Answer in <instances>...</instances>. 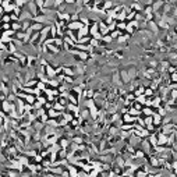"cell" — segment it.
<instances>
[{
	"label": "cell",
	"mask_w": 177,
	"mask_h": 177,
	"mask_svg": "<svg viewBox=\"0 0 177 177\" xmlns=\"http://www.w3.org/2000/svg\"><path fill=\"white\" fill-rule=\"evenodd\" d=\"M82 27H84V22L81 21V20H78V21H70V22H69V29H71V31H80Z\"/></svg>",
	"instance_id": "cell-1"
},
{
	"label": "cell",
	"mask_w": 177,
	"mask_h": 177,
	"mask_svg": "<svg viewBox=\"0 0 177 177\" xmlns=\"http://www.w3.org/2000/svg\"><path fill=\"white\" fill-rule=\"evenodd\" d=\"M148 29L149 31H152L153 32V35H158L159 34V25H158V22L155 21V20H151V21H148Z\"/></svg>",
	"instance_id": "cell-2"
},
{
	"label": "cell",
	"mask_w": 177,
	"mask_h": 177,
	"mask_svg": "<svg viewBox=\"0 0 177 177\" xmlns=\"http://www.w3.org/2000/svg\"><path fill=\"white\" fill-rule=\"evenodd\" d=\"M118 73H120V77H121V80H123L124 85L128 84L130 81H131V78H130V75H128V70H120Z\"/></svg>",
	"instance_id": "cell-3"
},
{
	"label": "cell",
	"mask_w": 177,
	"mask_h": 177,
	"mask_svg": "<svg viewBox=\"0 0 177 177\" xmlns=\"http://www.w3.org/2000/svg\"><path fill=\"white\" fill-rule=\"evenodd\" d=\"M34 18V14L31 11H22L21 14H20V21H25V20H32Z\"/></svg>",
	"instance_id": "cell-4"
},
{
	"label": "cell",
	"mask_w": 177,
	"mask_h": 177,
	"mask_svg": "<svg viewBox=\"0 0 177 177\" xmlns=\"http://www.w3.org/2000/svg\"><path fill=\"white\" fill-rule=\"evenodd\" d=\"M45 27H46V25L42 24V22H34V21H32V25H31V28H32L34 32H41Z\"/></svg>",
	"instance_id": "cell-5"
},
{
	"label": "cell",
	"mask_w": 177,
	"mask_h": 177,
	"mask_svg": "<svg viewBox=\"0 0 177 177\" xmlns=\"http://www.w3.org/2000/svg\"><path fill=\"white\" fill-rule=\"evenodd\" d=\"M95 93H96V92L93 91V89H84V91H82V98H84V99L95 98Z\"/></svg>",
	"instance_id": "cell-6"
},
{
	"label": "cell",
	"mask_w": 177,
	"mask_h": 177,
	"mask_svg": "<svg viewBox=\"0 0 177 177\" xmlns=\"http://www.w3.org/2000/svg\"><path fill=\"white\" fill-rule=\"evenodd\" d=\"M128 75H130V78H131V81L137 80V75H138V71H137V69H135V67H131V69H128Z\"/></svg>",
	"instance_id": "cell-7"
},
{
	"label": "cell",
	"mask_w": 177,
	"mask_h": 177,
	"mask_svg": "<svg viewBox=\"0 0 177 177\" xmlns=\"http://www.w3.org/2000/svg\"><path fill=\"white\" fill-rule=\"evenodd\" d=\"M59 144L61 148H64V149H67L69 146H70V140L69 138H60L59 140Z\"/></svg>",
	"instance_id": "cell-8"
},
{
	"label": "cell",
	"mask_w": 177,
	"mask_h": 177,
	"mask_svg": "<svg viewBox=\"0 0 177 177\" xmlns=\"http://www.w3.org/2000/svg\"><path fill=\"white\" fill-rule=\"evenodd\" d=\"M1 28H3V31L11 29V22H1Z\"/></svg>",
	"instance_id": "cell-9"
},
{
	"label": "cell",
	"mask_w": 177,
	"mask_h": 177,
	"mask_svg": "<svg viewBox=\"0 0 177 177\" xmlns=\"http://www.w3.org/2000/svg\"><path fill=\"white\" fill-rule=\"evenodd\" d=\"M153 91H155V89H152V88H146V89H145V96L146 98H149V96H152V95H153Z\"/></svg>",
	"instance_id": "cell-10"
},
{
	"label": "cell",
	"mask_w": 177,
	"mask_h": 177,
	"mask_svg": "<svg viewBox=\"0 0 177 177\" xmlns=\"http://www.w3.org/2000/svg\"><path fill=\"white\" fill-rule=\"evenodd\" d=\"M126 28H127V24H126V22H118L117 24V29H121V31H123Z\"/></svg>",
	"instance_id": "cell-11"
},
{
	"label": "cell",
	"mask_w": 177,
	"mask_h": 177,
	"mask_svg": "<svg viewBox=\"0 0 177 177\" xmlns=\"http://www.w3.org/2000/svg\"><path fill=\"white\" fill-rule=\"evenodd\" d=\"M169 57H170L172 61H177V52H176V53H170V54H169Z\"/></svg>",
	"instance_id": "cell-12"
},
{
	"label": "cell",
	"mask_w": 177,
	"mask_h": 177,
	"mask_svg": "<svg viewBox=\"0 0 177 177\" xmlns=\"http://www.w3.org/2000/svg\"><path fill=\"white\" fill-rule=\"evenodd\" d=\"M170 96H172V99H176L177 98V89H174V91L170 92Z\"/></svg>",
	"instance_id": "cell-13"
},
{
	"label": "cell",
	"mask_w": 177,
	"mask_h": 177,
	"mask_svg": "<svg viewBox=\"0 0 177 177\" xmlns=\"http://www.w3.org/2000/svg\"><path fill=\"white\" fill-rule=\"evenodd\" d=\"M67 4H75V0H64Z\"/></svg>",
	"instance_id": "cell-14"
},
{
	"label": "cell",
	"mask_w": 177,
	"mask_h": 177,
	"mask_svg": "<svg viewBox=\"0 0 177 177\" xmlns=\"http://www.w3.org/2000/svg\"><path fill=\"white\" fill-rule=\"evenodd\" d=\"M166 1H167V3H170V4H174L177 0H166Z\"/></svg>",
	"instance_id": "cell-15"
}]
</instances>
